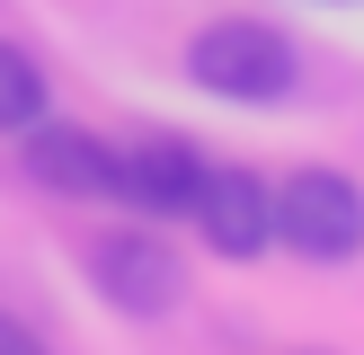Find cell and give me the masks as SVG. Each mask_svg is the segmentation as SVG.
Returning a JSON list of instances; mask_svg holds the SVG:
<instances>
[{
  "label": "cell",
  "mask_w": 364,
  "mask_h": 355,
  "mask_svg": "<svg viewBox=\"0 0 364 355\" xmlns=\"http://www.w3.org/2000/svg\"><path fill=\"white\" fill-rule=\"evenodd\" d=\"M187 80L223 106H276V98H294L302 53L276 18H205L187 36Z\"/></svg>",
  "instance_id": "obj_1"
},
{
  "label": "cell",
  "mask_w": 364,
  "mask_h": 355,
  "mask_svg": "<svg viewBox=\"0 0 364 355\" xmlns=\"http://www.w3.org/2000/svg\"><path fill=\"white\" fill-rule=\"evenodd\" d=\"M276 248H294L302 266L364 258V187L347 169H294L276 187Z\"/></svg>",
  "instance_id": "obj_2"
},
{
  "label": "cell",
  "mask_w": 364,
  "mask_h": 355,
  "mask_svg": "<svg viewBox=\"0 0 364 355\" xmlns=\"http://www.w3.org/2000/svg\"><path fill=\"white\" fill-rule=\"evenodd\" d=\"M80 275L98 284V302L124 311V320H169L178 302H187V266H178V248L160 240V231H107V240H89Z\"/></svg>",
  "instance_id": "obj_3"
},
{
  "label": "cell",
  "mask_w": 364,
  "mask_h": 355,
  "mask_svg": "<svg viewBox=\"0 0 364 355\" xmlns=\"http://www.w3.org/2000/svg\"><path fill=\"white\" fill-rule=\"evenodd\" d=\"M187 222L205 231L213 258L249 266V258H267V248H276V187H267L258 169H213V160H205V187H196Z\"/></svg>",
  "instance_id": "obj_4"
},
{
  "label": "cell",
  "mask_w": 364,
  "mask_h": 355,
  "mask_svg": "<svg viewBox=\"0 0 364 355\" xmlns=\"http://www.w3.org/2000/svg\"><path fill=\"white\" fill-rule=\"evenodd\" d=\"M196 187H205V151L196 142H134V151H116V204L124 213H151V222H178V213L196 204Z\"/></svg>",
  "instance_id": "obj_5"
},
{
  "label": "cell",
  "mask_w": 364,
  "mask_h": 355,
  "mask_svg": "<svg viewBox=\"0 0 364 355\" xmlns=\"http://www.w3.org/2000/svg\"><path fill=\"white\" fill-rule=\"evenodd\" d=\"M18 160H27V178L53 187V195H116V142L80 133V124L36 116L27 133H18Z\"/></svg>",
  "instance_id": "obj_6"
},
{
  "label": "cell",
  "mask_w": 364,
  "mask_h": 355,
  "mask_svg": "<svg viewBox=\"0 0 364 355\" xmlns=\"http://www.w3.org/2000/svg\"><path fill=\"white\" fill-rule=\"evenodd\" d=\"M36 116H53V80H45V62L27 45L0 36V133H27Z\"/></svg>",
  "instance_id": "obj_7"
},
{
  "label": "cell",
  "mask_w": 364,
  "mask_h": 355,
  "mask_svg": "<svg viewBox=\"0 0 364 355\" xmlns=\"http://www.w3.org/2000/svg\"><path fill=\"white\" fill-rule=\"evenodd\" d=\"M36 346H45V337H36L27 320H9V311H0V355H36Z\"/></svg>",
  "instance_id": "obj_8"
}]
</instances>
